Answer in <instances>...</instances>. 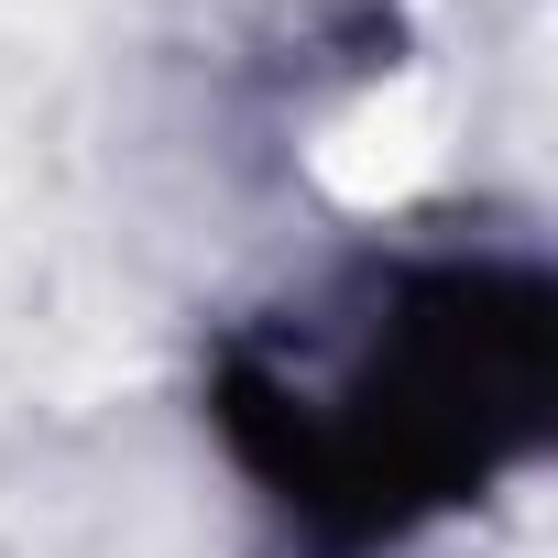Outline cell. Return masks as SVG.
<instances>
[{"label": "cell", "instance_id": "6da1fadb", "mask_svg": "<svg viewBox=\"0 0 558 558\" xmlns=\"http://www.w3.org/2000/svg\"><path fill=\"white\" fill-rule=\"evenodd\" d=\"M208 427L307 558H384L547 449L558 286L525 252L362 263L219 340Z\"/></svg>", "mask_w": 558, "mask_h": 558}]
</instances>
